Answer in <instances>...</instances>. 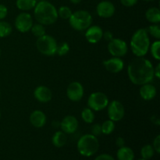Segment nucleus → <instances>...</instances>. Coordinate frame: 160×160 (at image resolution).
<instances>
[{"instance_id": "nucleus-1", "label": "nucleus", "mask_w": 160, "mask_h": 160, "mask_svg": "<svg viewBox=\"0 0 160 160\" xmlns=\"http://www.w3.org/2000/svg\"><path fill=\"white\" fill-rule=\"evenodd\" d=\"M128 73L133 84L143 85L150 83L154 78V67L145 57H137L128 65Z\"/></svg>"}, {"instance_id": "nucleus-2", "label": "nucleus", "mask_w": 160, "mask_h": 160, "mask_svg": "<svg viewBox=\"0 0 160 160\" xmlns=\"http://www.w3.org/2000/svg\"><path fill=\"white\" fill-rule=\"evenodd\" d=\"M34 14L36 20L42 25H52L58 19L57 9L54 5L46 0L37 2L34 8Z\"/></svg>"}, {"instance_id": "nucleus-3", "label": "nucleus", "mask_w": 160, "mask_h": 160, "mask_svg": "<svg viewBox=\"0 0 160 160\" xmlns=\"http://www.w3.org/2000/svg\"><path fill=\"white\" fill-rule=\"evenodd\" d=\"M131 49L137 57H144L148 53L150 39L145 28L137 30L131 39Z\"/></svg>"}, {"instance_id": "nucleus-4", "label": "nucleus", "mask_w": 160, "mask_h": 160, "mask_svg": "<svg viewBox=\"0 0 160 160\" xmlns=\"http://www.w3.org/2000/svg\"><path fill=\"white\" fill-rule=\"evenodd\" d=\"M78 151L81 156L90 157L94 156L99 148L98 138L92 134H87L81 136L77 144Z\"/></svg>"}, {"instance_id": "nucleus-5", "label": "nucleus", "mask_w": 160, "mask_h": 160, "mask_svg": "<svg viewBox=\"0 0 160 160\" xmlns=\"http://www.w3.org/2000/svg\"><path fill=\"white\" fill-rule=\"evenodd\" d=\"M71 28L76 31H82L87 30L92 23V17L89 12L86 10L75 11L69 19Z\"/></svg>"}, {"instance_id": "nucleus-6", "label": "nucleus", "mask_w": 160, "mask_h": 160, "mask_svg": "<svg viewBox=\"0 0 160 160\" xmlns=\"http://www.w3.org/2000/svg\"><path fill=\"white\" fill-rule=\"evenodd\" d=\"M57 45L56 39L52 36L46 34L42 37L38 38L36 42V47L39 52L47 56H52L56 54Z\"/></svg>"}, {"instance_id": "nucleus-7", "label": "nucleus", "mask_w": 160, "mask_h": 160, "mask_svg": "<svg viewBox=\"0 0 160 160\" xmlns=\"http://www.w3.org/2000/svg\"><path fill=\"white\" fill-rule=\"evenodd\" d=\"M109 98L103 92H97L91 94L88 99V108L94 111H101L107 107Z\"/></svg>"}, {"instance_id": "nucleus-8", "label": "nucleus", "mask_w": 160, "mask_h": 160, "mask_svg": "<svg viewBox=\"0 0 160 160\" xmlns=\"http://www.w3.org/2000/svg\"><path fill=\"white\" fill-rule=\"evenodd\" d=\"M107 48L109 52L113 57H123L128 53V51L127 42L120 38H112L109 41Z\"/></svg>"}, {"instance_id": "nucleus-9", "label": "nucleus", "mask_w": 160, "mask_h": 160, "mask_svg": "<svg viewBox=\"0 0 160 160\" xmlns=\"http://www.w3.org/2000/svg\"><path fill=\"white\" fill-rule=\"evenodd\" d=\"M108 117L109 120L113 122H117L123 118L125 114L124 106L120 102L113 100L108 104Z\"/></svg>"}, {"instance_id": "nucleus-10", "label": "nucleus", "mask_w": 160, "mask_h": 160, "mask_svg": "<svg viewBox=\"0 0 160 160\" xmlns=\"http://www.w3.org/2000/svg\"><path fill=\"white\" fill-rule=\"evenodd\" d=\"M33 23L32 17L28 12H23L19 14L15 20V27L18 31L21 33H26L31 31Z\"/></svg>"}, {"instance_id": "nucleus-11", "label": "nucleus", "mask_w": 160, "mask_h": 160, "mask_svg": "<svg viewBox=\"0 0 160 160\" xmlns=\"http://www.w3.org/2000/svg\"><path fill=\"white\" fill-rule=\"evenodd\" d=\"M84 89L82 84L78 81L70 83L67 89V95L70 101L79 102L84 96Z\"/></svg>"}, {"instance_id": "nucleus-12", "label": "nucleus", "mask_w": 160, "mask_h": 160, "mask_svg": "<svg viewBox=\"0 0 160 160\" xmlns=\"http://www.w3.org/2000/svg\"><path fill=\"white\" fill-rule=\"evenodd\" d=\"M116 11L115 6L109 1H102L96 7L97 14L102 18H110L114 15Z\"/></svg>"}, {"instance_id": "nucleus-13", "label": "nucleus", "mask_w": 160, "mask_h": 160, "mask_svg": "<svg viewBox=\"0 0 160 160\" xmlns=\"http://www.w3.org/2000/svg\"><path fill=\"white\" fill-rule=\"evenodd\" d=\"M59 126L65 134H73L78 128V120L73 116H67L62 119Z\"/></svg>"}, {"instance_id": "nucleus-14", "label": "nucleus", "mask_w": 160, "mask_h": 160, "mask_svg": "<svg viewBox=\"0 0 160 160\" xmlns=\"http://www.w3.org/2000/svg\"><path fill=\"white\" fill-rule=\"evenodd\" d=\"M103 65L108 72L112 73H120L124 67V62L120 58L112 57L103 61Z\"/></svg>"}, {"instance_id": "nucleus-15", "label": "nucleus", "mask_w": 160, "mask_h": 160, "mask_svg": "<svg viewBox=\"0 0 160 160\" xmlns=\"http://www.w3.org/2000/svg\"><path fill=\"white\" fill-rule=\"evenodd\" d=\"M103 30L97 25H91L85 32L86 40L91 44H96L102 38Z\"/></svg>"}, {"instance_id": "nucleus-16", "label": "nucleus", "mask_w": 160, "mask_h": 160, "mask_svg": "<svg viewBox=\"0 0 160 160\" xmlns=\"http://www.w3.org/2000/svg\"><path fill=\"white\" fill-rule=\"evenodd\" d=\"M34 96L38 102L45 103L49 102L52 98V93L48 87L44 85L38 86L34 91Z\"/></svg>"}, {"instance_id": "nucleus-17", "label": "nucleus", "mask_w": 160, "mask_h": 160, "mask_svg": "<svg viewBox=\"0 0 160 160\" xmlns=\"http://www.w3.org/2000/svg\"><path fill=\"white\" fill-rule=\"evenodd\" d=\"M30 122L36 128H41L46 123V115L41 110H34L30 115Z\"/></svg>"}, {"instance_id": "nucleus-18", "label": "nucleus", "mask_w": 160, "mask_h": 160, "mask_svg": "<svg viewBox=\"0 0 160 160\" xmlns=\"http://www.w3.org/2000/svg\"><path fill=\"white\" fill-rule=\"evenodd\" d=\"M157 94V89L152 84H145L142 85L140 88V95L145 101H150L152 100Z\"/></svg>"}, {"instance_id": "nucleus-19", "label": "nucleus", "mask_w": 160, "mask_h": 160, "mask_svg": "<svg viewBox=\"0 0 160 160\" xmlns=\"http://www.w3.org/2000/svg\"><path fill=\"white\" fill-rule=\"evenodd\" d=\"M118 160H134V152L130 147L123 146L119 148L117 152Z\"/></svg>"}, {"instance_id": "nucleus-20", "label": "nucleus", "mask_w": 160, "mask_h": 160, "mask_svg": "<svg viewBox=\"0 0 160 160\" xmlns=\"http://www.w3.org/2000/svg\"><path fill=\"white\" fill-rule=\"evenodd\" d=\"M67 135L62 131H56L52 138V143L56 148H62L67 144Z\"/></svg>"}, {"instance_id": "nucleus-21", "label": "nucleus", "mask_w": 160, "mask_h": 160, "mask_svg": "<svg viewBox=\"0 0 160 160\" xmlns=\"http://www.w3.org/2000/svg\"><path fill=\"white\" fill-rule=\"evenodd\" d=\"M145 18L152 23H159L160 22V10L157 7H151L145 12Z\"/></svg>"}, {"instance_id": "nucleus-22", "label": "nucleus", "mask_w": 160, "mask_h": 160, "mask_svg": "<svg viewBox=\"0 0 160 160\" xmlns=\"http://www.w3.org/2000/svg\"><path fill=\"white\" fill-rule=\"evenodd\" d=\"M37 4V0H17L16 6L22 11H28L34 9Z\"/></svg>"}, {"instance_id": "nucleus-23", "label": "nucleus", "mask_w": 160, "mask_h": 160, "mask_svg": "<svg viewBox=\"0 0 160 160\" xmlns=\"http://www.w3.org/2000/svg\"><path fill=\"white\" fill-rule=\"evenodd\" d=\"M12 28L10 23L6 21H2L0 20V38H3L12 33Z\"/></svg>"}, {"instance_id": "nucleus-24", "label": "nucleus", "mask_w": 160, "mask_h": 160, "mask_svg": "<svg viewBox=\"0 0 160 160\" xmlns=\"http://www.w3.org/2000/svg\"><path fill=\"white\" fill-rule=\"evenodd\" d=\"M155 154V150L153 148L152 145H145L141 149V156L142 159L149 160L153 157Z\"/></svg>"}, {"instance_id": "nucleus-25", "label": "nucleus", "mask_w": 160, "mask_h": 160, "mask_svg": "<svg viewBox=\"0 0 160 160\" xmlns=\"http://www.w3.org/2000/svg\"><path fill=\"white\" fill-rule=\"evenodd\" d=\"M81 118L85 123H92L95 120V113L90 108H85L81 112Z\"/></svg>"}, {"instance_id": "nucleus-26", "label": "nucleus", "mask_w": 160, "mask_h": 160, "mask_svg": "<svg viewBox=\"0 0 160 160\" xmlns=\"http://www.w3.org/2000/svg\"><path fill=\"white\" fill-rule=\"evenodd\" d=\"M102 128V134H104L108 135V134H112L116 128L115 123H114L112 120H106L104 123H102V124L101 125Z\"/></svg>"}, {"instance_id": "nucleus-27", "label": "nucleus", "mask_w": 160, "mask_h": 160, "mask_svg": "<svg viewBox=\"0 0 160 160\" xmlns=\"http://www.w3.org/2000/svg\"><path fill=\"white\" fill-rule=\"evenodd\" d=\"M57 13L58 17H59L60 18L63 19V20H69L73 12H72L71 9L68 6H62L57 9Z\"/></svg>"}, {"instance_id": "nucleus-28", "label": "nucleus", "mask_w": 160, "mask_h": 160, "mask_svg": "<svg viewBox=\"0 0 160 160\" xmlns=\"http://www.w3.org/2000/svg\"><path fill=\"white\" fill-rule=\"evenodd\" d=\"M31 32H32V34L37 38H40L45 34V27H44V25L41 24V23H39L33 24L31 28Z\"/></svg>"}, {"instance_id": "nucleus-29", "label": "nucleus", "mask_w": 160, "mask_h": 160, "mask_svg": "<svg viewBox=\"0 0 160 160\" xmlns=\"http://www.w3.org/2000/svg\"><path fill=\"white\" fill-rule=\"evenodd\" d=\"M146 31L148 34L154 37L155 38L158 39V40L160 38V26L157 23L148 26L146 28Z\"/></svg>"}, {"instance_id": "nucleus-30", "label": "nucleus", "mask_w": 160, "mask_h": 160, "mask_svg": "<svg viewBox=\"0 0 160 160\" xmlns=\"http://www.w3.org/2000/svg\"><path fill=\"white\" fill-rule=\"evenodd\" d=\"M151 54L152 56V57L154 58L156 60H159L160 59V42L159 40L156 41V42H153L151 45Z\"/></svg>"}, {"instance_id": "nucleus-31", "label": "nucleus", "mask_w": 160, "mask_h": 160, "mask_svg": "<svg viewBox=\"0 0 160 160\" xmlns=\"http://www.w3.org/2000/svg\"><path fill=\"white\" fill-rule=\"evenodd\" d=\"M70 52V45L67 42H62L59 45H57V48H56V53L59 56H66L67 53Z\"/></svg>"}, {"instance_id": "nucleus-32", "label": "nucleus", "mask_w": 160, "mask_h": 160, "mask_svg": "<svg viewBox=\"0 0 160 160\" xmlns=\"http://www.w3.org/2000/svg\"><path fill=\"white\" fill-rule=\"evenodd\" d=\"M91 132L92 134H93L95 137H98V136L101 135L102 134V128L101 124L99 123H95V124L92 125V128H91Z\"/></svg>"}, {"instance_id": "nucleus-33", "label": "nucleus", "mask_w": 160, "mask_h": 160, "mask_svg": "<svg viewBox=\"0 0 160 160\" xmlns=\"http://www.w3.org/2000/svg\"><path fill=\"white\" fill-rule=\"evenodd\" d=\"M152 147L154 148L155 152H156L159 154L160 152V135H157L156 137V138L154 139Z\"/></svg>"}, {"instance_id": "nucleus-34", "label": "nucleus", "mask_w": 160, "mask_h": 160, "mask_svg": "<svg viewBox=\"0 0 160 160\" xmlns=\"http://www.w3.org/2000/svg\"><path fill=\"white\" fill-rule=\"evenodd\" d=\"M120 3L126 7H132L137 4L138 0H120Z\"/></svg>"}, {"instance_id": "nucleus-35", "label": "nucleus", "mask_w": 160, "mask_h": 160, "mask_svg": "<svg viewBox=\"0 0 160 160\" xmlns=\"http://www.w3.org/2000/svg\"><path fill=\"white\" fill-rule=\"evenodd\" d=\"M8 14V9L5 5L0 4V20H3L6 17Z\"/></svg>"}, {"instance_id": "nucleus-36", "label": "nucleus", "mask_w": 160, "mask_h": 160, "mask_svg": "<svg viewBox=\"0 0 160 160\" xmlns=\"http://www.w3.org/2000/svg\"><path fill=\"white\" fill-rule=\"evenodd\" d=\"M95 160H116L109 154H101L97 156Z\"/></svg>"}, {"instance_id": "nucleus-37", "label": "nucleus", "mask_w": 160, "mask_h": 160, "mask_svg": "<svg viewBox=\"0 0 160 160\" xmlns=\"http://www.w3.org/2000/svg\"><path fill=\"white\" fill-rule=\"evenodd\" d=\"M102 38H104L105 40H106L107 42H109V41H111L113 38V34H112V33L110 31H103Z\"/></svg>"}, {"instance_id": "nucleus-38", "label": "nucleus", "mask_w": 160, "mask_h": 160, "mask_svg": "<svg viewBox=\"0 0 160 160\" xmlns=\"http://www.w3.org/2000/svg\"><path fill=\"white\" fill-rule=\"evenodd\" d=\"M116 145H117V147H119V148L124 146V145H125L124 138H122V137L117 138V140H116Z\"/></svg>"}, {"instance_id": "nucleus-39", "label": "nucleus", "mask_w": 160, "mask_h": 160, "mask_svg": "<svg viewBox=\"0 0 160 160\" xmlns=\"http://www.w3.org/2000/svg\"><path fill=\"white\" fill-rule=\"evenodd\" d=\"M154 77L157 79L160 78V63H158L156 67H154Z\"/></svg>"}, {"instance_id": "nucleus-40", "label": "nucleus", "mask_w": 160, "mask_h": 160, "mask_svg": "<svg viewBox=\"0 0 160 160\" xmlns=\"http://www.w3.org/2000/svg\"><path fill=\"white\" fill-rule=\"evenodd\" d=\"M70 2L73 3V4H78V3L81 2L82 0H70Z\"/></svg>"}, {"instance_id": "nucleus-41", "label": "nucleus", "mask_w": 160, "mask_h": 160, "mask_svg": "<svg viewBox=\"0 0 160 160\" xmlns=\"http://www.w3.org/2000/svg\"><path fill=\"white\" fill-rule=\"evenodd\" d=\"M143 1H146V2H152V1H155V0H143Z\"/></svg>"}, {"instance_id": "nucleus-42", "label": "nucleus", "mask_w": 160, "mask_h": 160, "mask_svg": "<svg viewBox=\"0 0 160 160\" xmlns=\"http://www.w3.org/2000/svg\"><path fill=\"white\" fill-rule=\"evenodd\" d=\"M1 54H2V51H1V48H0V57H1Z\"/></svg>"}, {"instance_id": "nucleus-43", "label": "nucleus", "mask_w": 160, "mask_h": 160, "mask_svg": "<svg viewBox=\"0 0 160 160\" xmlns=\"http://www.w3.org/2000/svg\"><path fill=\"white\" fill-rule=\"evenodd\" d=\"M138 160H147V159H142H142H138Z\"/></svg>"}, {"instance_id": "nucleus-44", "label": "nucleus", "mask_w": 160, "mask_h": 160, "mask_svg": "<svg viewBox=\"0 0 160 160\" xmlns=\"http://www.w3.org/2000/svg\"><path fill=\"white\" fill-rule=\"evenodd\" d=\"M0 119H1V112H0Z\"/></svg>"}, {"instance_id": "nucleus-45", "label": "nucleus", "mask_w": 160, "mask_h": 160, "mask_svg": "<svg viewBox=\"0 0 160 160\" xmlns=\"http://www.w3.org/2000/svg\"><path fill=\"white\" fill-rule=\"evenodd\" d=\"M41 1H42V0H41Z\"/></svg>"}]
</instances>
